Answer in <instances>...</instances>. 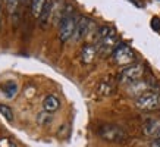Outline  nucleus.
Masks as SVG:
<instances>
[{
  "label": "nucleus",
  "instance_id": "f03ea898",
  "mask_svg": "<svg viewBox=\"0 0 160 147\" xmlns=\"http://www.w3.org/2000/svg\"><path fill=\"white\" fill-rule=\"evenodd\" d=\"M98 135L109 143H125L128 140L126 131L118 125H103L98 129Z\"/></svg>",
  "mask_w": 160,
  "mask_h": 147
},
{
  "label": "nucleus",
  "instance_id": "0eeeda50",
  "mask_svg": "<svg viewBox=\"0 0 160 147\" xmlns=\"http://www.w3.org/2000/svg\"><path fill=\"white\" fill-rule=\"evenodd\" d=\"M91 27H92V21L90 19V18H87V16H79L77 28H75V34H73V40H75V41H81L82 38H85V37L90 34Z\"/></svg>",
  "mask_w": 160,
  "mask_h": 147
},
{
  "label": "nucleus",
  "instance_id": "4be33fe9",
  "mask_svg": "<svg viewBox=\"0 0 160 147\" xmlns=\"http://www.w3.org/2000/svg\"><path fill=\"white\" fill-rule=\"evenodd\" d=\"M128 2H131V3H134V5H135L137 8H142V6H144V5H142V3L140 2V0H128Z\"/></svg>",
  "mask_w": 160,
  "mask_h": 147
},
{
  "label": "nucleus",
  "instance_id": "1a4fd4ad",
  "mask_svg": "<svg viewBox=\"0 0 160 147\" xmlns=\"http://www.w3.org/2000/svg\"><path fill=\"white\" fill-rule=\"evenodd\" d=\"M0 90H2V94H3L8 100H12V99H15L18 96V93H19V85H18V83L13 81V79H8V81L0 84Z\"/></svg>",
  "mask_w": 160,
  "mask_h": 147
},
{
  "label": "nucleus",
  "instance_id": "7ed1b4c3",
  "mask_svg": "<svg viewBox=\"0 0 160 147\" xmlns=\"http://www.w3.org/2000/svg\"><path fill=\"white\" fill-rule=\"evenodd\" d=\"M135 106L141 110H156V109L160 108V93L159 91H154V90H150L144 93L142 96L135 99Z\"/></svg>",
  "mask_w": 160,
  "mask_h": 147
},
{
  "label": "nucleus",
  "instance_id": "423d86ee",
  "mask_svg": "<svg viewBox=\"0 0 160 147\" xmlns=\"http://www.w3.org/2000/svg\"><path fill=\"white\" fill-rule=\"evenodd\" d=\"M97 46V50L100 54H109V53H113L115 49L119 46V41H118V34L116 31L113 29L110 34L104 37L103 40H100L98 43H96Z\"/></svg>",
  "mask_w": 160,
  "mask_h": 147
},
{
  "label": "nucleus",
  "instance_id": "b1692460",
  "mask_svg": "<svg viewBox=\"0 0 160 147\" xmlns=\"http://www.w3.org/2000/svg\"><path fill=\"white\" fill-rule=\"evenodd\" d=\"M2 16H3V12H2V6H0V27H2Z\"/></svg>",
  "mask_w": 160,
  "mask_h": 147
},
{
  "label": "nucleus",
  "instance_id": "20e7f679",
  "mask_svg": "<svg viewBox=\"0 0 160 147\" xmlns=\"http://www.w3.org/2000/svg\"><path fill=\"white\" fill-rule=\"evenodd\" d=\"M144 65L141 63H132L129 66H125V68L122 69L119 75H118V79H119V83L122 84H132L141 79V77L144 75Z\"/></svg>",
  "mask_w": 160,
  "mask_h": 147
},
{
  "label": "nucleus",
  "instance_id": "412c9836",
  "mask_svg": "<svg viewBox=\"0 0 160 147\" xmlns=\"http://www.w3.org/2000/svg\"><path fill=\"white\" fill-rule=\"evenodd\" d=\"M0 147H15V146L8 138H2V140H0Z\"/></svg>",
  "mask_w": 160,
  "mask_h": 147
},
{
  "label": "nucleus",
  "instance_id": "aec40b11",
  "mask_svg": "<svg viewBox=\"0 0 160 147\" xmlns=\"http://www.w3.org/2000/svg\"><path fill=\"white\" fill-rule=\"evenodd\" d=\"M150 27L154 29V31H160V18L154 16V18L151 19V22H150Z\"/></svg>",
  "mask_w": 160,
  "mask_h": 147
},
{
  "label": "nucleus",
  "instance_id": "393cba45",
  "mask_svg": "<svg viewBox=\"0 0 160 147\" xmlns=\"http://www.w3.org/2000/svg\"><path fill=\"white\" fill-rule=\"evenodd\" d=\"M156 140H160V131H159V134H157V137H156Z\"/></svg>",
  "mask_w": 160,
  "mask_h": 147
},
{
  "label": "nucleus",
  "instance_id": "dca6fc26",
  "mask_svg": "<svg viewBox=\"0 0 160 147\" xmlns=\"http://www.w3.org/2000/svg\"><path fill=\"white\" fill-rule=\"evenodd\" d=\"M46 3H47V0H31V13L34 18H40Z\"/></svg>",
  "mask_w": 160,
  "mask_h": 147
},
{
  "label": "nucleus",
  "instance_id": "9d476101",
  "mask_svg": "<svg viewBox=\"0 0 160 147\" xmlns=\"http://www.w3.org/2000/svg\"><path fill=\"white\" fill-rule=\"evenodd\" d=\"M53 6H54V0H47V3L44 5L43 10H41L38 22H40V27L43 29L47 28L50 24V21H52V16H53Z\"/></svg>",
  "mask_w": 160,
  "mask_h": 147
},
{
  "label": "nucleus",
  "instance_id": "2eb2a0df",
  "mask_svg": "<svg viewBox=\"0 0 160 147\" xmlns=\"http://www.w3.org/2000/svg\"><path fill=\"white\" fill-rule=\"evenodd\" d=\"M53 113L50 112H46V110H43V112H40L38 115H37V124L38 125H41V127H47L49 124L53 122Z\"/></svg>",
  "mask_w": 160,
  "mask_h": 147
},
{
  "label": "nucleus",
  "instance_id": "6e6552de",
  "mask_svg": "<svg viewBox=\"0 0 160 147\" xmlns=\"http://www.w3.org/2000/svg\"><path fill=\"white\" fill-rule=\"evenodd\" d=\"M126 91H128L129 96L137 99V97H140V96H142L144 93H147V91H150V83L146 81V79H138L135 83L128 84Z\"/></svg>",
  "mask_w": 160,
  "mask_h": 147
},
{
  "label": "nucleus",
  "instance_id": "f257e3e1",
  "mask_svg": "<svg viewBox=\"0 0 160 147\" xmlns=\"http://www.w3.org/2000/svg\"><path fill=\"white\" fill-rule=\"evenodd\" d=\"M78 19H79V15L73 12V6L66 3L63 6L62 19H60V24H59V38H60V41L66 43L68 40L72 38L73 34H75Z\"/></svg>",
  "mask_w": 160,
  "mask_h": 147
},
{
  "label": "nucleus",
  "instance_id": "a878e982",
  "mask_svg": "<svg viewBox=\"0 0 160 147\" xmlns=\"http://www.w3.org/2000/svg\"><path fill=\"white\" fill-rule=\"evenodd\" d=\"M27 2H28V0H22V3H25V5H27Z\"/></svg>",
  "mask_w": 160,
  "mask_h": 147
},
{
  "label": "nucleus",
  "instance_id": "a211bd4d",
  "mask_svg": "<svg viewBox=\"0 0 160 147\" xmlns=\"http://www.w3.org/2000/svg\"><path fill=\"white\" fill-rule=\"evenodd\" d=\"M0 113L3 115V118L8 122H13V110L8 104H0Z\"/></svg>",
  "mask_w": 160,
  "mask_h": 147
},
{
  "label": "nucleus",
  "instance_id": "6ab92c4d",
  "mask_svg": "<svg viewBox=\"0 0 160 147\" xmlns=\"http://www.w3.org/2000/svg\"><path fill=\"white\" fill-rule=\"evenodd\" d=\"M21 2H22V0H6V6H8V10H9L10 16L18 10V6H19Z\"/></svg>",
  "mask_w": 160,
  "mask_h": 147
},
{
  "label": "nucleus",
  "instance_id": "f3484780",
  "mask_svg": "<svg viewBox=\"0 0 160 147\" xmlns=\"http://www.w3.org/2000/svg\"><path fill=\"white\" fill-rule=\"evenodd\" d=\"M113 29L115 28H113V27H109V25H103V27H100V28L97 29V33H96V43H98L100 40H103L104 37H107Z\"/></svg>",
  "mask_w": 160,
  "mask_h": 147
},
{
  "label": "nucleus",
  "instance_id": "ddd939ff",
  "mask_svg": "<svg viewBox=\"0 0 160 147\" xmlns=\"http://www.w3.org/2000/svg\"><path fill=\"white\" fill-rule=\"evenodd\" d=\"M59 108H60V100H59L56 96H53V94H49V96L43 100V109L46 112L53 113V112H56Z\"/></svg>",
  "mask_w": 160,
  "mask_h": 147
},
{
  "label": "nucleus",
  "instance_id": "5701e85b",
  "mask_svg": "<svg viewBox=\"0 0 160 147\" xmlns=\"http://www.w3.org/2000/svg\"><path fill=\"white\" fill-rule=\"evenodd\" d=\"M151 147H160V140H156V141L151 144Z\"/></svg>",
  "mask_w": 160,
  "mask_h": 147
},
{
  "label": "nucleus",
  "instance_id": "f8f14e48",
  "mask_svg": "<svg viewBox=\"0 0 160 147\" xmlns=\"http://www.w3.org/2000/svg\"><path fill=\"white\" fill-rule=\"evenodd\" d=\"M142 131L148 137L156 138L160 131V119H150V121H147L144 124V127H142Z\"/></svg>",
  "mask_w": 160,
  "mask_h": 147
},
{
  "label": "nucleus",
  "instance_id": "39448f33",
  "mask_svg": "<svg viewBox=\"0 0 160 147\" xmlns=\"http://www.w3.org/2000/svg\"><path fill=\"white\" fill-rule=\"evenodd\" d=\"M112 58L113 60L116 62L118 65H121V66H129V65L134 63V60H135V53H134V50L131 49V46H128L125 43H119L115 52L112 53Z\"/></svg>",
  "mask_w": 160,
  "mask_h": 147
},
{
  "label": "nucleus",
  "instance_id": "9b49d317",
  "mask_svg": "<svg viewBox=\"0 0 160 147\" xmlns=\"http://www.w3.org/2000/svg\"><path fill=\"white\" fill-rule=\"evenodd\" d=\"M98 50H97V46L96 44H85L82 47V50H81V62L85 65L91 63L92 60L96 59V56H97Z\"/></svg>",
  "mask_w": 160,
  "mask_h": 147
},
{
  "label": "nucleus",
  "instance_id": "4468645a",
  "mask_svg": "<svg viewBox=\"0 0 160 147\" xmlns=\"http://www.w3.org/2000/svg\"><path fill=\"white\" fill-rule=\"evenodd\" d=\"M113 90H115V85L112 83L110 79H102L100 84H98V88H97V93L102 94V96H109V94L113 93Z\"/></svg>",
  "mask_w": 160,
  "mask_h": 147
}]
</instances>
